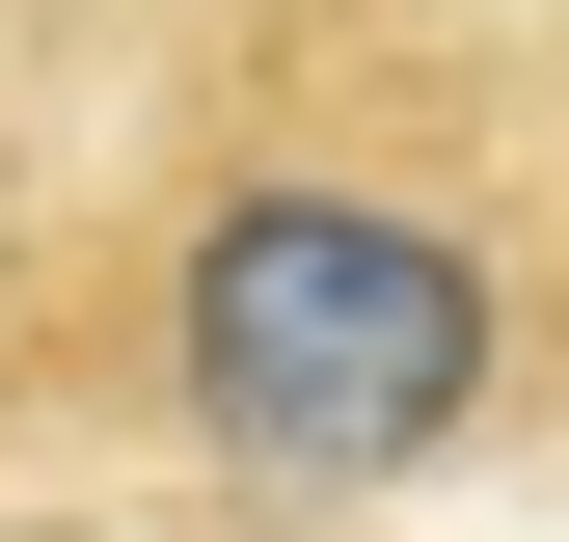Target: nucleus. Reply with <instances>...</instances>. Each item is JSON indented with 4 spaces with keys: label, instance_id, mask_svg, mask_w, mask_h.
Returning a JSON list of instances; mask_svg holds the SVG:
<instances>
[{
    "label": "nucleus",
    "instance_id": "nucleus-1",
    "mask_svg": "<svg viewBox=\"0 0 569 542\" xmlns=\"http://www.w3.org/2000/svg\"><path fill=\"white\" fill-rule=\"evenodd\" d=\"M163 380H190V434H218L244 489H407V461L488 434L516 299H488V244L435 218V190L271 163V190H218L190 271H163Z\"/></svg>",
    "mask_w": 569,
    "mask_h": 542
}]
</instances>
